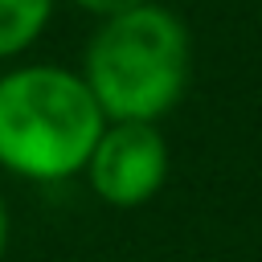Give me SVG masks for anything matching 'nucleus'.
<instances>
[{"mask_svg": "<svg viewBox=\"0 0 262 262\" xmlns=\"http://www.w3.org/2000/svg\"><path fill=\"white\" fill-rule=\"evenodd\" d=\"M78 74L106 123H160L180 106L192 78L188 25L156 0L102 16L82 49Z\"/></svg>", "mask_w": 262, "mask_h": 262, "instance_id": "1", "label": "nucleus"}, {"mask_svg": "<svg viewBox=\"0 0 262 262\" xmlns=\"http://www.w3.org/2000/svg\"><path fill=\"white\" fill-rule=\"evenodd\" d=\"M106 127L90 86L74 66L29 61L0 74V168L29 184L82 176Z\"/></svg>", "mask_w": 262, "mask_h": 262, "instance_id": "2", "label": "nucleus"}, {"mask_svg": "<svg viewBox=\"0 0 262 262\" xmlns=\"http://www.w3.org/2000/svg\"><path fill=\"white\" fill-rule=\"evenodd\" d=\"M168 139L160 131V123H127V119H111L90 156H86V184L90 192L111 205V209H139L147 205L164 180H168Z\"/></svg>", "mask_w": 262, "mask_h": 262, "instance_id": "3", "label": "nucleus"}, {"mask_svg": "<svg viewBox=\"0 0 262 262\" xmlns=\"http://www.w3.org/2000/svg\"><path fill=\"white\" fill-rule=\"evenodd\" d=\"M57 0H0V61H16L41 41Z\"/></svg>", "mask_w": 262, "mask_h": 262, "instance_id": "4", "label": "nucleus"}, {"mask_svg": "<svg viewBox=\"0 0 262 262\" xmlns=\"http://www.w3.org/2000/svg\"><path fill=\"white\" fill-rule=\"evenodd\" d=\"M70 4L102 20V16H115V12H123V8H135V4H143V0H70Z\"/></svg>", "mask_w": 262, "mask_h": 262, "instance_id": "5", "label": "nucleus"}, {"mask_svg": "<svg viewBox=\"0 0 262 262\" xmlns=\"http://www.w3.org/2000/svg\"><path fill=\"white\" fill-rule=\"evenodd\" d=\"M8 237H12V217H8V205H4V196H0V262H4V254H8Z\"/></svg>", "mask_w": 262, "mask_h": 262, "instance_id": "6", "label": "nucleus"}, {"mask_svg": "<svg viewBox=\"0 0 262 262\" xmlns=\"http://www.w3.org/2000/svg\"><path fill=\"white\" fill-rule=\"evenodd\" d=\"M258 8H262V0H258Z\"/></svg>", "mask_w": 262, "mask_h": 262, "instance_id": "7", "label": "nucleus"}]
</instances>
